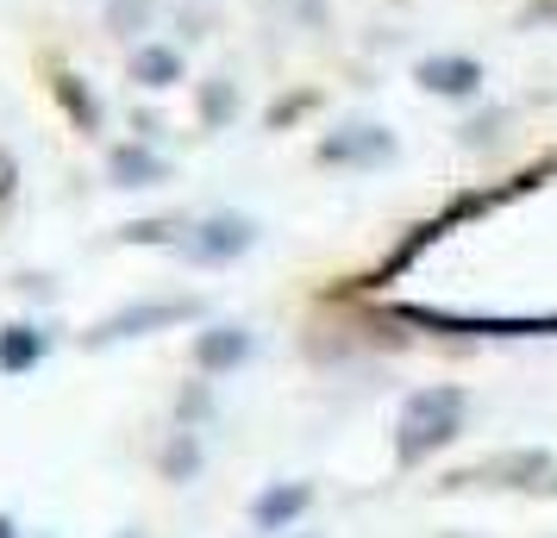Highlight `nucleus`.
<instances>
[{"label": "nucleus", "instance_id": "nucleus-1", "mask_svg": "<svg viewBox=\"0 0 557 538\" xmlns=\"http://www.w3.org/2000/svg\"><path fill=\"white\" fill-rule=\"evenodd\" d=\"M457 401L451 388H438V395H413L407 401V451H432V445H445L457 433Z\"/></svg>", "mask_w": 557, "mask_h": 538}, {"label": "nucleus", "instance_id": "nucleus-2", "mask_svg": "<svg viewBox=\"0 0 557 538\" xmlns=\"http://www.w3.org/2000/svg\"><path fill=\"white\" fill-rule=\"evenodd\" d=\"M420 88L426 95H445V101H470L482 88V63L476 57H426L420 63Z\"/></svg>", "mask_w": 557, "mask_h": 538}, {"label": "nucleus", "instance_id": "nucleus-3", "mask_svg": "<svg viewBox=\"0 0 557 538\" xmlns=\"http://www.w3.org/2000/svg\"><path fill=\"white\" fill-rule=\"evenodd\" d=\"M257 238V226L251 220H238V213H220V220H207L201 226V238L188 245V257L195 263H226V257H238L245 245Z\"/></svg>", "mask_w": 557, "mask_h": 538}, {"label": "nucleus", "instance_id": "nucleus-4", "mask_svg": "<svg viewBox=\"0 0 557 538\" xmlns=\"http://www.w3.org/2000/svg\"><path fill=\"white\" fill-rule=\"evenodd\" d=\"M326 157L332 163H388V157H395V138H388L382 126H351L345 138L326 145Z\"/></svg>", "mask_w": 557, "mask_h": 538}, {"label": "nucleus", "instance_id": "nucleus-5", "mask_svg": "<svg viewBox=\"0 0 557 538\" xmlns=\"http://www.w3.org/2000/svg\"><path fill=\"white\" fill-rule=\"evenodd\" d=\"M188 301H163V308H126L120 320H107L95 338H138V333H151V326H170V320H188Z\"/></svg>", "mask_w": 557, "mask_h": 538}, {"label": "nucleus", "instance_id": "nucleus-6", "mask_svg": "<svg viewBox=\"0 0 557 538\" xmlns=\"http://www.w3.org/2000/svg\"><path fill=\"white\" fill-rule=\"evenodd\" d=\"M132 82H138V88H170V82H182V51L176 45H145V51H132Z\"/></svg>", "mask_w": 557, "mask_h": 538}, {"label": "nucleus", "instance_id": "nucleus-7", "mask_svg": "<svg viewBox=\"0 0 557 538\" xmlns=\"http://www.w3.org/2000/svg\"><path fill=\"white\" fill-rule=\"evenodd\" d=\"M157 20V0H107V32L113 38H138Z\"/></svg>", "mask_w": 557, "mask_h": 538}, {"label": "nucleus", "instance_id": "nucleus-8", "mask_svg": "<svg viewBox=\"0 0 557 538\" xmlns=\"http://www.w3.org/2000/svg\"><path fill=\"white\" fill-rule=\"evenodd\" d=\"M251 351V338L245 333H213V338H201V363L207 370H226V363H238Z\"/></svg>", "mask_w": 557, "mask_h": 538}, {"label": "nucleus", "instance_id": "nucleus-9", "mask_svg": "<svg viewBox=\"0 0 557 538\" xmlns=\"http://www.w3.org/2000/svg\"><path fill=\"white\" fill-rule=\"evenodd\" d=\"M113 176H120V188H145V182H157L163 170H157L145 151H113Z\"/></svg>", "mask_w": 557, "mask_h": 538}, {"label": "nucleus", "instance_id": "nucleus-10", "mask_svg": "<svg viewBox=\"0 0 557 538\" xmlns=\"http://www.w3.org/2000/svg\"><path fill=\"white\" fill-rule=\"evenodd\" d=\"M38 351H45V345L32 338V326H13V333L0 338V370H26Z\"/></svg>", "mask_w": 557, "mask_h": 538}, {"label": "nucleus", "instance_id": "nucleus-11", "mask_svg": "<svg viewBox=\"0 0 557 538\" xmlns=\"http://www.w3.org/2000/svg\"><path fill=\"white\" fill-rule=\"evenodd\" d=\"M201 113H207V120H232V88H226V82H213V88L201 95Z\"/></svg>", "mask_w": 557, "mask_h": 538}, {"label": "nucleus", "instance_id": "nucleus-12", "mask_svg": "<svg viewBox=\"0 0 557 538\" xmlns=\"http://www.w3.org/2000/svg\"><path fill=\"white\" fill-rule=\"evenodd\" d=\"M307 501V488H288V495H276V501H263V520H282V513H295Z\"/></svg>", "mask_w": 557, "mask_h": 538}, {"label": "nucleus", "instance_id": "nucleus-13", "mask_svg": "<svg viewBox=\"0 0 557 538\" xmlns=\"http://www.w3.org/2000/svg\"><path fill=\"white\" fill-rule=\"evenodd\" d=\"M295 7H301V20H313V32L326 26V0H295Z\"/></svg>", "mask_w": 557, "mask_h": 538}, {"label": "nucleus", "instance_id": "nucleus-14", "mask_svg": "<svg viewBox=\"0 0 557 538\" xmlns=\"http://www.w3.org/2000/svg\"><path fill=\"white\" fill-rule=\"evenodd\" d=\"M7 188H13V157L0 151V195H7Z\"/></svg>", "mask_w": 557, "mask_h": 538}]
</instances>
